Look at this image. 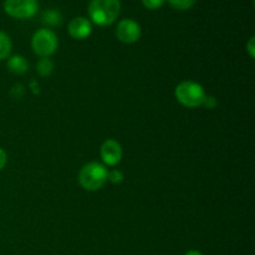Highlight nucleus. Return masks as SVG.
<instances>
[{
	"label": "nucleus",
	"mask_w": 255,
	"mask_h": 255,
	"mask_svg": "<svg viewBox=\"0 0 255 255\" xmlns=\"http://www.w3.org/2000/svg\"><path fill=\"white\" fill-rule=\"evenodd\" d=\"M121 11L120 0H91L89 4V15L99 26H107L115 22Z\"/></svg>",
	"instance_id": "1"
},
{
	"label": "nucleus",
	"mask_w": 255,
	"mask_h": 255,
	"mask_svg": "<svg viewBox=\"0 0 255 255\" xmlns=\"http://www.w3.org/2000/svg\"><path fill=\"white\" fill-rule=\"evenodd\" d=\"M107 173L109 171L104 164L99 162H90L80 171L79 182L86 191H97L106 183Z\"/></svg>",
	"instance_id": "2"
},
{
	"label": "nucleus",
	"mask_w": 255,
	"mask_h": 255,
	"mask_svg": "<svg viewBox=\"0 0 255 255\" xmlns=\"http://www.w3.org/2000/svg\"><path fill=\"white\" fill-rule=\"evenodd\" d=\"M207 95L203 87L194 81H183L177 86L176 99L186 107H199L204 104Z\"/></svg>",
	"instance_id": "3"
},
{
	"label": "nucleus",
	"mask_w": 255,
	"mask_h": 255,
	"mask_svg": "<svg viewBox=\"0 0 255 255\" xmlns=\"http://www.w3.org/2000/svg\"><path fill=\"white\" fill-rule=\"evenodd\" d=\"M57 36L52 30L40 29L32 35L31 46L36 55L41 57H49L57 49Z\"/></svg>",
	"instance_id": "4"
},
{
	"label": "nucleus",
	"mask_w": 255,
	"mask_h": 255,
	"mask_svg": "<svg viewBox=\"0 0 255 255\" xmlns=\"http://www.w3.org/2000/svg\"><path fill=\"white\" fill-rule=\"evenodd\" d=\"M39 9L37 0H5L4 10L15 19H30Z\"/></svg>",
	"instance_id": "5"
},
{
	"label": "nucleus",
	"mask_w": 255,
	"mask_h": 255,
	"mask_svg": "<svg viewBox=\"0 0 255 255\" xmlns=\"http://www.w3.org/2000/svg\"><path fill=\"white\" fill-rule=\"evenodd\" d=\"M116 36L124 44H133L141 37V26L132 19H124L117 24Z\"/></svg>",
	"instance_id": "6"
},
{
	"label": "nucleus",
	"mask_w": 255,
	"mask_h": 255,
	"mask_svg": "<svg viewBox=\"0 0 255 255\" xmlns=\"http://www.w3.org/2000/svg\"><path fill=\"white\" fill-rule=\"evenodd\" d=\"M101 158L107 166H116L122 158V147L115 139H107L101 146Z\"/></svg>",
	"instance_id": "7"
},
{
	"label": "nucleus",
	"mask_w": 255,
	"mask_h": 255,
	"mask_svg": "<svg viewBox=\"0 0 255 255\" xmlns=\"http://www.w3.org/2000/svg\"><path fill=\"white\" fill-rule=\"evenodd\" d=\"M67 30H69V34L71 37H74L76 40H84L86 37H89L90 34H91L92 25L90 22V20L86 19V17L77 16L74 17L69 22Z\"/></svg>",
	"instance_id": "8"
},
{
	"label": "nucleus",
	"mask_w": 255,
	"mask_h": 255,
	"mask_svg": "<svg viewBox=\"0 0 255 255\" xmlns=\"http://www.w3.org/2000/svg\"><path fill=\"white\" fill-rule=\"evenodd\" d=\"M7 69L15 75H22L29 70V62L21 55H14L7 60Z\"/></svg>",
	"instance_id": "9"
},
{
	"label": "nucleus",
	"mask_w": 255,
	"mask_h": 255,
	"mask_svg": "<svg viewBox=\"0 0 255 255\" xmlns=\"http://www.w3.org/2000/svg\"><path fill=\"white\" fill-rule=\"evenodd\" d=\"M42 21L50 26H60L62 22V16L57 10H47L42 14Z\"/></svg>",
	"instance_id": "10"
},
{
	"label": "nucleus",
	"mask_w": 255,
	"mask_h": 255,
	"mask_svg": "<svg viewBox=\"0 0 255 255\" xmlns=\"http://www.w3.org/2000/svg\"><path fill=\"white\" fill-rule=\"evenodd\" d=\"M10 52H11V40L4 31H0V60L7 59Z\"/></svg>",
	"instance_id": "11"
},
{
	"label": "nucleus",
	"mask_w": 255,
	"mask_h": 255,
	"mask_svg": "<svg viewBox=\"0 0 255 255\" xmlns=\"http://www.w3.org/2000/svg\"><path fill=\"white\" fill-rule=\"evenodd\" d=\"M54 69V64L50 59L47 57H42L39 62H37V72H39L41 76H49L52 72Z\"/></svg>",
	"instance_id": "12"
},
{
	"label": "nucleus",
	"mask_w": 255,
	"mask_h": 255,
	"mask_svg": "<svg viewBox=\"0 0 255 255\" xmlns=\"http://www.w3.org/2000/svg\"><path fill=\"white\" fill-rule=\"evenodd\" d=\"M197 0H167L172 7L177 10H188L196 4Z\"/></svg>",
	"instance_id": "13"
},
{
	"label": "nucleus",
	"mask_w": 255,
	"mask_h": 255,
	"mask_svg": "<svg viewBox=\"0 0 255 255\" xmlns=\"http://www.w3.org/2000/svg\"><path fill=\"white\" fill-rule=\"evenodd\" d=\"M107 181H110L114 184H119L124 181V173L119 169H114V171L107 173Z\"/></svg>",
	"instance_id": "14"
},
{
	"label": "nucleus",
	"mask_w": 255,
	"mask_h": 255,
	"mask_svg": "<svg viewBox=\"0 0 255 255\" xmlns=\"http://www.w3.org/2000/svg\"><path fill=\"white\" fill-rule=\"evenodd\" d=\"M166 0H142V4H143L144 7L149 10H156L159 9L162 5L164 4Z\"/></svg>",
	"instance_id": "15"
},
{
	"label": "nucleus",
	"mask_w": 255,
	"mask_h": 255,
	"mask_svg": "<svg viewBox=\"0 0 255 255\" xmlns=\"http://www.w3.org/2000/svg\"><path fill=\"white\" fill-rule=\"evenodd\" d=\"M204 106L207 107V109H213V107L217 106V101L214 97H211V96H207L206 100H204Z\"/></svg>",
	"instance_id": "16"
},
{
	"label": "nucleus",
	"mask_w": 255,
	"mask_h": 255,
	"mask_svg": "<svg viewBox=\"0 0 255 255\" xmlns=\"http://www.w3.org/2000/svg\"><path fill=\"white\" fill-rule=\"evenodd\" d=\"M6 161H7L6 153H5L4 149L0 148V171H1V169L5 167V164H6Z\"/></svg>",
	"instance_id": "17"
},
{
	"label": "nucleus",
	"mask_w": 255,
	"mask_h": 255,
	"mask_svg": "<svg viewBox=\"0 0 255 255\" xmlns=\"http://www.w3.org/2000/svg\"><path fill=\"white\" fill-rule=\"evenodd\" d=\"M254 36L251 37V40H249V42L247 44V47H248V51H249V55H251L252 57H254Z\"/></svg>",
	"instance_id": "18"
},
{
	"label": "nucleus",
	"mask_w": 255,
	"mask_h": 255,
	"mask_svg": "<svg viewBox=\"0 0 255 255\" xmlns=\"http://www.w3.org/2000/svg\"><path fill=\"white\" fill-rule=\"evenodd\" d=\"M186 255H203V254H202L201 252H198V251H189Z\"/></svg>",
	"instance_id": "19"
}]
</instances>
